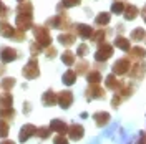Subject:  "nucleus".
Instances as JSON below:
<instances>
[{
	"mask_svg": "<svg viewBox=\"0 0 146 144\" xmlns=\"http://www.w3.org/2000/svg\"><path fill=\"white\" fill-rule=\"evenodd\" d=\"M15 32H17V28L12 27L9 22H7V18H0V36L13 40V36H15Z\"/></svg>",
	"mask_w": 146,
	"mask_h": 144,
	"instance_id": "13",
	"label": "nucleus"
},
{
	"mask_svg": "<svg viewBox=\"0 0 146 144\" xmlns=\"http://www.w3.org/2000/svg\"><path fill=\"white\" fill-rule=\"evenodd\" d=\"M43 52H45V56L46 58H48V60H53V58H56V55H58V52H56V48H55V46H46L45 50H43Z\"/></svg>",
	"mask_w": 146,
	"mask_h": 144,
	"instance_id": "40",
	"label": "nucleus"
},
{
	"mask_svg": "<svg viewBox=\"0 0 146 144\" xmlns=\"http://www.w3.org/2000/svg\"><path fill=\"white\" fill-rule=\"evenodd\" d=\"M23 113H25V114H28V113H30V111H32V104H30V103H28V101H25V103H23Z\"/></svg>",
	"mask_w": 146,
	"mask_h": 144,
	"instance_id": "45",
	"label": "nucleus"
},
{
	"mask_svg": "<svg viewBox=\"0 0 146 144\" xmlns=\"http://www.w3.org/2000/svg\"><path fill=\"white\" fill-rule=\"evenodd\" d=\"M10 13V9L7 5H3V2L0 0V18H7Z\"/></svg>",
	"mask_w": 146,
	"mask_h": 144,
	"instance_id": "41",
	"label": "nucleus"
},
{
	"mask_svg": "<svg viewBox=\"0 0 146 144\" xmlns=\"http://www.w3.org/2000/svg\"><path fill=\"white\" fill-rule=\"evenodd\" d=\"M17 2H23V0H17Z\"/></svg>",
	"mask_w": 146,
	"mask_h": 144,
	"instance_id": "49",
	"label": "nucleus"
},
{
	"mask_svg": "<svg viewBox=\"0 0 146 144\" xmlns=\"http://www.w3.org/2000/svg\"><path fill=\"white\" fill-rule=\"evenodd\" d=\"M126 53L131 61H141V60L146 58V48H143V46H131Z\"/></svg>",
	"mask_w": 146,
	"mask_h": 144,
	"instance_id": "15",
	"label": "nucleus"
},
{
	"mask_svg": "<svg viewBox=\"0 0 146 144\" xmlns=\"http://www.w3.org/2000/svg\"><path fill=\"white\" fill-rule=\"evenodd\" d=\"M76 78H78V75H76L75 70H66L63 73V76H62V81H63L66 86H72V85L76 83Z\"/></svg>",
	"mask_w": 146,
	"mask_h": 144,
	"instance_id": "27",
	"label": "nucleus"
},
{
	"mask_svg": "<svg viewBox=\"0 0 146 144\" xmlns=\"http://www.w3.org/2000/svg\"><path fill=\"white\" fill-rule=\"evenodd\" d=\"M131 60L128 58V56H125V58H119V60H116L115 63H113V66H111V70H113V73L115 75H118V76H125V75H128V71H129V68H131Z\"/></svg>",
	"mask_w": 146,
	"mask_h": 144,
	"instance_id": "7",
	"label": "nucleus"
},
{
	"mask_svg": "<svg viewBox=\"0 0 146 144\" xmlns=\"http://www.w3.org/2000/svg\"><path fill=\"white\" fill-rule=\"evenodd\" d=\"M32 32H33L35 42H38L43 48L52 45L53 38H52V35H50V30H48L46 25H33V27H32Z\"/></svg>",
	"mask_w": 146,
	"mask_h": 144,
	"instance_id": "3",
	"label": "nucleus"
},
{
	"mask_svg": "<svg viewBox=\"0 0 146 144\" xmlns=\"http://www.w3.org/2000/svg\"><path fill=\"white\" fill-rule=\"evenodd\" d=\"M13 106V96L10 91H3L0 94V108H10Z\"/></svg>",
	"mask_w": 146,
	"mask_h": 144,
	"instance_id": "28",
	"label": "nucleus"
},
{
	"mask_svg": "<svg viewBox=\"0 0 146 144\" xmlns=\"http://www.w3.org/2000/svg\"><path fill=\"white\" fill-rule=\"evenodd\" d=\"M141 17H143V20H145V23H146V5L141 9Z\"/></svg>",
	"mask_w": 146,
	"mask_h": 144,
	"instance_id": "47",
	"label": "nucleus"
},
{
	"mask_svg": "<svg viewBox=\"0 0 146 144\" xmlns=\"http://www.w3.org/2000/svg\"><path fill=\"white\" fill-rule=\"evenodd\" d=\"M72 32H75V35L83 40H90L91 33H93V27H90L88 23H75V25H72Z\"/></svg>",
	"mask_w": 146,
	"mask_h": 144,
	"instance_id": "11",
	"label": "nucleus"
},
{
	"mask_svg": "<svg viewBox=\"0 0 146 144\" xmlns=\"http://www.w3.org/2000/svg\"><path fill=\"white\" fill-rule=\"evenodd\" d=\"M53 143L55 144H66L68 143V137H66V134H58V136H55Z\"/></svg>",
	"mask_w": 146,
	"mask_h": 144,
	"instance_id": "44",
	"label": "nucleus"
},
{
	"mask_svg": "<svg viewBox=\"0 0 146 144\" xmlns=\"http://www.w3.org/2000/svg\"><path fill=\"white\" fill-rule=\"evenodd\" d=\"M53 131H52V127L50 126H40V127H36V134L35 136H38L40 139H48L50 137V134H52Z\"/></svg>",
	"mask_w": 146,
	"mask_h": 144,
	"instance_id": "36",
	"label": "nucleus"
},
{
	"mask_svg": "<svg viewBox=\"0 0 146 144\" xmlns=\"http://www.w3.org/2000/svg\"><path fill=\"white\" fill-rule=\"evenodd\" d=\"M123 101H125V99L121 98L119 94H116V93H115V96L111 98V106H113V108H118V106L121 104V103H123Z\"/></svg>",
	"mask_w": 146,
	"mask_h": 144,
	"instance_id": "42",
	"label": "nucleus"
},
{
	"mask_svg": "<svg viewBox=\"0 0 146 144\" xmlns=\"http://www.w3.org/2000/svg\"><path fill=\"white\" fill-rule=\"evenodd\" d=\"M0 118L2 119H7V121H13V118H15V109H13V106H10V108H0Z\"/></svg>",
	"mask_w": 146,
	"mask_h": 144,
	"instance_id": "35",
	"label": "nucleus"
},
{
	"mask_svg": "<svg viewBox=\"0 0 146 144\" xmlns=\"http://www.w3.org/2000/svg\"><path fill=\"white\" fill-rule=\"evenodd\" d=\"M9 133H10V124H9V121L0 118V137H2V139H5V137L9 136Z\"/></svg>",
	"mask_w": 146,
	"mask_h": 144,
	"instance_id": "37",
	"label": "nucleus"
},
{
	"mask_svg": "<svg viewBox=\"0 0 146 144\" xmlns=\"http://www.w3.org/2000/svg\"><path fill=\"white\" fill-rule=\"evenodd\" d=\"M15 25L18 30H23V32H27L33 27V3L32 2H28V0L18 2Z\"/></svg>",
	"mask_w": 146,
	"mask_h": 144,
	"instance_id": "1",
	"label": "nucleus"
},
{
	"mask_svg": "<svg viewBox=\"0 0 146 144\" xmlns=\"http://www.w3.org/2000/svg\"><path fill=\"white\" fill-rule=\"evenodd\" d=\"M82 3V0H62L58 5H56V12H62L66 9H73V7H78Z\"/></svg>",
	"mask_w": 146,
	"mask_h": 144,
	"instance_id": "29",
	"label": "nucleus"
},
{
	"mask_svg": "<svg viewBox=\"0 0 146 144\" xmlns=\"http://www.w3.org/2000/svg\"><path fill=\"white\" fill-rule=\"evenodd\" d=\"M66 134H68L70 141H80L83 137V134H85V127L82 124H78V123H73V124L68 126V133Z\"/></svg>",
	"mask_w": 146,
	"mask_h": 144,
	"instance_id": "12",
	"label": "nucleus"
},
{
	"mask_svg": "<svg viewBox=\"0 0 146 144\" xmlns=\"http://www.w3.org/2000/svg\"><path fill=\"white\" fill-rule=\"evenodd\" d=\"M101 70H98V68H93V70H90V71L86 73V81L88 83H100L101 81Z\"/></svg>",
	"mask_w": 146,
	"mask_h": 144,
	"instance_id": "32",
	"label": "nucleus"
},
{
	"mask_svg": "<svg viewBox=\"0 0 146 144\" xmlns=\"http://www.w3.org/2000/svg\"><path fill=\"white\" fill-rule=\"evenodd\" d=\"M85 98H86V101L105 99L106 98V91H105V88L100 86V83H90V86L85 90Z\"/></svg>",
	"mask_w": 146,
	"mask_h": 144,
	"instance_id": "5",
	"label": "nucleus"
},
{
	"mask_svg": "<svg viewBox=\"0 0 146 144\" xmlns=\"http://www.w3.org/2000/svg\"><path fill=\"white\" fill-rule=\"evenodd\" d=\"M125 7H126L125 0H113V3H111V13H115V15H123Z\"/></svg>",
	"mask_w": 146,
	"mask_h": 144,
	"instance_id": "34",
	"label": "nucleus"
},
{
	"mask_svg": "<svg viewBox=\"0 0 146 144\" xmlns=\"http://www.w3.org/2000/svg\"><path fill=\"white\" fill-rule=\"evenodd\" d=\"M73 66H75V71H76L78 76H86V73L90 71V63L85 58H82L80 61H75Z\"/></svg>",
	"mask_w": 146,
	"mask_h": 144,
	"instance_id": "24",
	"label": "nucleus"
},
{
	"mask_svg": "<svg viewBox=\"0 0 146 144\" xmlns=\"http://www.w3.org/2000/svg\"><path fill=\"white\" fill-rule=\"evenodd\" d=\"M42 104L43 106H55L56 104V93L53 90H46L43 94H42Z\"/></svg>",
	"mask_w": 146,
	"mask_h": 144,
	"instance_id": "23",
	"label": "nucleus"
},
{
	"mask_svg": "<svg viewBox=\"0 0 146 144\" xmlns=\"http://www.w3.org/2000/svg\"><path fill=\"white\" fill-rule=\"evenodd\" d=\"M139 143H146V133H143V136L139 137Z\"/></svg>",
	"mask_w": 146,
	"mask_h": 144,
	"instance_id": "48",
	"label": "nucleus"
},
{
	"mask_svg": "<svg viewBox=\"0 0 146 144\" xmlns=\"http://www.w3.org/2000/svg\"><path fill=\"white\" fill-rule=\"evenodd\" d=\"M145 42H146V38H145Z\"/></svg>",
	"mask_w": 146,
	"mask_h": 144,
	"instance_id": "50",
	"label": "nucleus"
},
{
	"mask_svg": "<svg viewBox=\"0 0 146 144\" xmlns=\"http://www.w3.org/2000/svg\"><path fill=\"white\" fill-rule=\"evenodd\" d=\"M113 56V45H110V43H101L98 45V50L95 52V60L96 61H108L110 58Z\"/></svg>",
	"mask_w": 146,
	"mask_h": 144,
	"instance_id": "8",
	"label": "nucleus"
},
{
	"mask_svg": "<svg viewBox=\"0 0 146 144\" xmlns=\"http://www.w3.org/2000/svg\"><path fill=\"white\" fill-rule=\"evenodd\" d=\"M145 38H146V32L141 27L133 28L131 33H129V40H133V42H145Z\"/></svg>",
	"mask_w": 146,
	"mask_h": 144,
	"instance_id": "30",
	"label": "nucleus"
},
{
	"mask_svg": "<svg viewBox=\"0 0 146 144\" xmlns=\"http://www.w3.org/2000/svg\"><path fill=\"white\" fill-rule=\"evenodd\" d=\"M128 76L133 78V80L141 81L146 76V63L143 60H141V61H135V63L131 65L129 71H128Z\"/></svg>",
	"mask_w": 146,
	"mask_h": 144,
	"instance_id": "9",
	"label": "nucleus"
},
{
	"mask_svg": "<svg viewBox=\"0 0 146 144\" xmlns=\"http://www.w3.org/2000/svg\"><path fill=\"white\" fill-rule=\"evenodd\" d=\"M25 38H27L25 32H23V30H18V28H17V32H15V36H13V40H15V42H25Z\"/></svg>",
	"mask_w": 146,
	"mask_h": 144,
	"instance_id": "43",
	"label": "nucleus"
},
{
	"mask_svg": "<svg viewBox=\"0 0 146 144\" xmlns=\"http://www.w3.org/2000/svg\"><path fill=\"white\" fill-rule=\"evenodd\" d=\"M113 45L116 46V48H119L121 52H128V50L131 48L129 40H128L126 36H123V35H118V36H116V38H115V42H113Z\"/></svg>",
	"mask_w": 146,
	"mask_h": 144,
	"instance_id": "25",
	"label": "nucleus"
},
{
	"mask_svg": "<svg viewBox=\"0 0 146 144\" xmlns=\"http://www.w3.org/2000/svg\"><path fill=\"white\" fill-rule=\"evenodd\" d=\"M138 15H139V9L135 7L133 3H126V7H125V10H123V17H125V20L133 22Z\"/></svg>",
	"mask_w": 146,
	"mask_h": 144,
	"instance_id": "22",
	"label": "nucleus"
},
{
	"mask_svg": "<svg viewBox=\"0 0 146 144\" xmlns=\"http://www.w3.org/2000/svg\"><path fill=\"white\" fill-rule=\"evenodd\" d=\"M115 93L119 94L123 99H126V98H129V96L135 93V85H133V83H128V81H123V83L119 85V88L115 91Z\"/></svg>",
	"mask_w": 146,
	"mask_h": 144,
	"instance_id": "19",
	"label": "nucleus"
},
{
	"mask_svg": "<svg viewBox=\"0 0 146 144\" xmlns=\"http://www.w3.org/2000/svg\"><path fill=\"white\" fill-rule=\"evenodd\" d=\"M50 127H52V131L56 133V134H66L68 133V124L65 123L63 119H52Z\"/></svg>",
	"mask_w": 146,
	"mask_h": 144,
	"instance_id": "21",
	"label": "nucleus"
},
{
	"mask_svg": "<svg viewBox=\"0 0 146 144\" xmlns=\"http://www.w3.org/2000/svg\"><path fill=\"white\" fill-rule=\"evenodd\" d=\"M76 38H78V36L75 35V32L68 30V32H63V33H60V35H58V43L68 48V46H72L73 43L76 42Z\"/></svg>",
	"mask_w": 146,
	"mask_h": 144,
	"instance_id": "17",
	"label": "nucleus"
},
{
	"mask_svg": "<svg viewBox=\"0 0 146 144\" xmlns=\"http://www.w3.org/2000/svg\"><path fill=\"white\" fill-rule=\"evenodd\" d=\"M73 93L70 90H65V91H60L56 94V104L60 106L62 109H68L70 106L73 104Z\"/></svg>",
	"mask_w": 146,
	"mask_h": 144,
	"instance_id": "10",
	"label": "nucleus"
},
{
	"mask_svg": "<svg viewBox=\"0 0 146 144\" xmlns=\"http://www.w3.org/2000/svg\"><path fill=\"white\" fill-rule=\"evenodd\" d=\"M45 25L48 28H56V30H63V32H68V30H72V20H70V17L65 13V10H62V12H58L56 15H53V17L46 18Z\"/></svg>",
	"mask_w": 146,
	"mask_h": 144,
	"instance_id": "2",
	"label": "nucleus"
},
{
	"mask_svg": "<svg viewBox=\"0 0 146 144\" xmlns=\"http://www.w3.org/2000/svg\"><path fill=\"white\" fill-rule=\"evenodd\" d=\"M36 134V126L33 124H25V126H22L20 129V133H18V141L20 143H27L30 137H33Z\"/></svg>",
	"mask_w": 146,
	"mask_h": 144,
	"instance_id": "14",
	"label": "nucleus"
},
{
	"mask_svg": "<svg viewBox=\"0 0 146 144\" xmlns=\"http://www.w3.org/2000/svg\"><path fill=\"white\" fill-rule=\"evenodd\" d=\"M110 22H111V13L110 12H101L95 17V25L96 27H106Z\"/></svg>",
	"mask_w": 146,
	"mask_h": 144,
	"instance_id": "26",
	"label": "nucleus"
},
{
	"mask_svg": "<svg viewBox=\"0 0 146 144\" xmlns=\"http://www.w3.org/2000/svg\"><path fill=\"white\" fill-rule=\"evenodd\" d=\"M20 56H22L20 52L15 50V48H12V46H2L0 48V61L5 65L12 63V61H17Z\"/></svg>",
	"mask_w": 146,
	"mask_h": 144,
	"instance_id": "6",
	"label": "nucleus"
},
{
	"mask_svg": "<svg viewBox=\"0 0 146 144\" xmlns=\"http://www.w3.org/2000/svg\"><path fill=\"white\" fill-rule=\"evenodd\" d=\"M62 61L66 66H73L75 61H76V55L73 53V52H70V50H65L63 53H62Z\"/></svg>",
	"mask_w": 146,
	"mask_h": 144,
	"instance_id": "31",
	"label": "nucleus"
},
{
	"mask_svg": "<svg viewBox=\"0 0 146 144\" xmlns=\"http://www.w3.org/2000/svg\"><path fill=\"white\" fill-rule=\"evenodd\" d=\"M43 50H45V48L40 45L38 42H32V43H30V53H32V56H36V55H40L42 52H43Z\"/></svg>",
	"mask_w": 146,
	"mask_h": 144,
	"instance_id": "38",
	"label": "nucleus"
},
{
	"mask_svg": "<svg viewBox=\"0 0 146 144\" xmlns=\"http://www.w3.org/2000/svg\"><path fill=\"white\" fill-rule=\"evenodd\" d=\"M93 121L98 127H105L108 126V123L111 121V114L106 113V111H98V113L93 114Z\"/></svg>",
	"mask_w": 146,
	"mask_h": 144,
	"instance_id": "18",
	"label": "nucleus"
},
{
	"mask_svg": "<svg viewBox=\"0 0 146 144\" xmlns=\"http://www.w3.org/2000/svg\"><path fill=\"white\" fill-rule=\"evenodd\" d=\"M88 53H90V46L86 45V43H80L78 48H76V55H78L80 58H85Z\"/></svg>",
	"mask_w": 146,
	"mask_h": 144,
	"instance_id": "39",
	"label": "nucleus"
},
{
	"mask_svg": "<svg viewBox=\"0 0 146 144\" xmlns=\"http://www.w3.org/2000/svg\"><path fill=\"white\" fill-rule=\"evenodd\" d=\"M108 30H105L103 27L96 28V30H93V33H91L90 40L91 43H95V45H101V43H105L106 42V36H108Z\"/></svg>",
	"mask_w": 146,
	"mask_h": 144,
	"instance_id": "16",
	"label": "nucleus"
},
{
	"mask_svg": "<svg viewBox=\"0 0 146 144\" xmlns=\"http://www.w3.org/2000/svg\"><path fill=\"white\" fill-rule=\"evenodd\" d=\"M15 85H17V80H15V78H12V76H2L0 88H2L3 91H10Z\"/></svg>",
	"mask_w": 146,
	"mask_h": 144,
	"instance_id": "33",
	"label": "nucleus"
},
{
	"mask_svg": "<svg viewBox=\"0 0 146 144\" xmlns=\"http://www.w3.org/2000/svg\"><path fill=\"white\" fill-rule=\"evenodd\" d=\"M5 71H7V68H5V63H2V61H0V78L5 75Z\"/></svg>",
	"mask_w": 146,
	"mask_h": 144,
	"instance_id": "46",
	"label": "nucleus"
},
{
	"mask_svg": "<svg viewBox=\"0 0 146 144\" xmlns=\"http://www.w3.org/2000/svg\"><path fill=\"white\" fill-rule=\"evenodd\" d=\"M22 76L25 80H36L40 76V65H38L36 56H32L27 61V65L22 68Z\"/></svg>",
	"mask_w": 146,
	"mask_h": 144,
	"instance_id": "4",
	"label": "nucleus"
},
{
	"mask_svg": "<svg viewBox=\"0 0 146 144\" xmlns=\"http://www.w3.org/2000/svg\"><path fill=\"white\" fill-rule=\"evenodd\" d=\"M121 83H123V80H119L118 75H115V73H111L105 78V86H106V90H111V91H116Z\"/></svg>",
	"mask_w": 146,
	"mask_h": 144,
	"instance_id": "20",
	"label": "nucleus"
}]
</instances>
